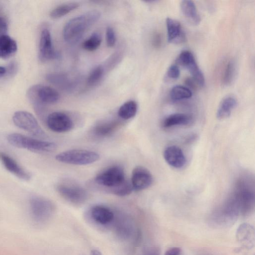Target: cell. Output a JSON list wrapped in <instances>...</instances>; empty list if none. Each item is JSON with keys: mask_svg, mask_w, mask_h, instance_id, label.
Listing matches in <instances>:
<instances>
[{"mask_svg": "<svg viewBox=\"0 0 255 255\" xmlns=\"http://www.w3.org/2000/svg\"><path fill=\"white\" fill-rule=\"evenodd\" d=\"M100 17L101 14L99 11L92 10L70 20L64 29L63 35L65 41L70 45L78 43Z\"/></svg>", "mask_w": 255, "mask_h": 255, "instance_id": "1", "label": "cell"}, {"mask_svg": "<svg viewBox=\"0 0 255 255\" xmlns=\"http://www.w3.org/2000/svg\"><path fill=\"white\" fill-rule=\"evenodd\" d=\"M27 97L36 112L40 115L45 105L56 103L60 99V95L56 89L42 85H34L30 87Z\"/></svg>", "mask_w": 255, "mask_h": 255, "instance_id": "2", "label": "cell"}, {"mask_svg": "<svg viewBox=\"0 0 255 255\" xmlns=\"http://www.w3.org/2000/svg\"><path fill=\"white\" fill-rule=\"evenodd\" d=\"M7 139L10 144L15 147L36 153H52L57 148L53 142L32 138L18 133L10 134Z\"/></svg>", "mask_w": 255, "mask_h": 255, "instance_id": "3", "label": "cell"}, {"mask_svg": "<svg viewBox=\"0 0 255 255\" xmlns=\"http://www.w3.org/2000/svg\"><path fill=\"white\" fill-rule=\"evenodd\" d=\"M56 160L64 164L84 166L93 164L100 159L96 152L86 150L74 149L63 152L56 157Z\"/></svg>", "mask_w": 255, "mask_h": 255, "instance_id": "4", "label": "cell"}, {"mask_svg": "<svg viewBox=\"0 0 255 255\" xmlns=\"http://www.w3.org/2000/svg\"><path fill=\"white\" fill-rule=\"evenodd\" d=\"M30 207L33 219L39 224L47 223L56 211V206L52 201L40 196L32 197Z\"/></svg>", "mask_w": 255, "mask_h": 255, "instance_id": "5", "label": "cell"}, {"mask_svg": "<svg viewBox=\"0 0 255 255\" xmlns=\"http://www.w3.org/2000/svg\"><path fill=\"white\" fill-rule=\"evenodd\" d=\"M15 125L34 137L44 138L46 134L43 130L35 117L30 113L25 111L15 112L13 117Z\"/></svg>", "mask_w": 255, "mask_h": 255, "instance_id": "6", "label": "cell"}, {"mask_svg": "<svg viewBox=\"0 0 255 255\" xmlns=\"http://www.w3.org/2000/svg\"><path fill=\"white\" fill-rule=\"evenodd\" d=\"M126 180L123 169L118 166L108 168L95 177L98 184L110 188L111 190L122 184Z\"/></svg>", "mask_w": 255, "mask_h": 255, "instance_id": "7", "label": "cell"}, {"mask_svg": "<svg viewBox=\"0 0 255 255\" xmlns=\"http://www.w3.org/2000/svg\"><path fill=\"white\" fill-rule=\"evenodd\" d=\"M233 196L238 204L240 214L242 216L250 215L254 209L255 203L254 194L251 189L245 183L240 182Z\"/></svg>", "mask_w": 255, "mask_h": 255, "instance_id": "8", "label": "cell"}, {"mask_svg": "<svg viewBox=\"0 0 255 255\" xmlns=\"http://www.w3.org/2000/svg\"><path fill=\"white\" fill-rule=\"evenodd\" d=\"M58 191L67 201L77 205L85 203L88 193L83 187L75 184L64 183L58 185Z\"/></svg>", "mask_w": 255, "mask_h": 255, "instance_id": "9", "label": "cell"}, {"mask_svg": "<svg viewBox=\"0 0 255 255\" xmlns=\"http://www.w3.org/2000/svg\"><path fill=\"white\" fill-rule=\"evenodd\" d=\"M112 225L117 238L123 241L131 239L135 234L134 221L128 215L121 213L115 214Z\"/></svg>", "mask_w": 255, "mask_h": 255, "instance_id": "10", "label": "cell"}, {"mask_svg": "<svg viewBox=\"0 0 255 255\" xmlns=\"http://www.w3.org/2000/svg\"><path fill=\"white\" fill-rule=\"evenodd\" d=\"M49 128L56 133H66L72 130L74 126V122L67 114L55 112L50 114L47 119Z\"/></svg>", "mask_w": 255, "mask_h": 255, "instance_id": "11", "label": "cell"}, {"mask_svg": "<svg viewBox=\"0 0 255 255\" xmlns=\"http://www.w3.org/2000/svg\"><path fill=\"white\" fill-rule=\"evenodd\" d=\"M90 219L99 226L108 227L112 225L115 213L109 207L97 205L93 206L89 212Z\"/></svg>", "mask_w": 255, "mask_h": 255, "instance_id": "12", "label": "cell"}, {"mask_svg": "<svg viewBox=\"0 0 255 255\" xmlns=\"http://www.w3.org/2000/svg\"><path fill=\"white\" fill-rule=\"evenodd\" d=\"M153 182V176L146 168L138 166L133 170L131 183L133 189L135 191H141L149 188L152 184Z\"/></svg>", "mask_w": 255, "mask_h": 255, "instance_id": "13", "label": "cell"}, {"mask_svg": "<svg viewBox=\"0 0 255 255\" xmlns=\"http://www.w3.org/2000/svg\"><path fill=\"white\" fill-rule=\"evenodd\" d=\"M53 45L50 32L47 29H44L41 35L39 46V58L43 62L56 59L57 57Z\"/></svg>", "mask_w": 255, "mask_h": 255, "instance_id": "14", "label": "cell"}, {"mask_svg": "<svg viewBox=\"0 0 255 255\" xmlns=\"http://www.w3.org/2000/svg\"><path fill=\"white\" fill-rule=\"evenodd\" d=\"M0 161L7 170L20 179L25 181H29L31 179L30 174L6 153L0 152Z\"/></svg>", "mask_w": 255, "mask_h": 255, "instance_id": "15", "label": "cell"}, {"mask_svg": "<svg viewBox=\"0 0 255 255\" xmlns=\"http://www.w3.org/2000/svg\"><path fill=\"white\" fill-rule=\"evenodd\" d=\"M168 40L170 43L181 44L185 41V35L179 22L172 18L166 19Z\"/></svg>", "mask_w": 255, "mask_h": 255, "instance_id": "16", "label": "cell"}, {"mask_svg": "<svg viewBox=\"0 0 255 255\" xmlns=\"http://www.w3.org/2000/svg\"><path fill=\"white\" fill-rule=\"evenodd\" d=\"M164 158L170 166L180 169L186 164V158L179 147L172 146L168 147L164 153Z\"/></svg>", "mask_w": 255, "mask_h": 255, "instance_id": "17", "label": "cell"}, {"mask_svg": "<svg viewBox=\"0 0 255 255\" xmlns=\"http://www.w3.org/2000/svg\"><path fill=\"white\" fill-rule=\"evenodd\" d=\"M46 79L50 83L65 91L72 90L76 85L69 76L64 73H51L47 75Z\"/></svg>", "mask_w": 255, "mask_h": 255, "instance_id": "18", "label": "cell"}, {"mask_svg": "<svg viewBox=\"0 0 255 255\" xmlns=\"http://www.w3.org/2000/svg\"><path fill=\"white\" fill-rule=\"evenodd\" d=\"M17 42L9 36H0V59L7 60L13 56L17 52Z\"/></svg>", "mask_w": 255, "mask_h": 255, "instance_id": "19", "label": "cell"}, {"mask_svg": "<svg viewBox=\"0 0 255 255\" xmlns=\"http://www.w3.org/2000/svg\"><path fill=\"white\" fill-rule=\"evenodd\" d=\"M180 9L183 15L190 23L194 25H197L200 23L201 18L194 2L190 0L181 1Z\"/></svg>", "mask_w": 255, "mask_h": 255, "instance_id": "20", "label": "cell"}, {"mask_svg": "<svg viewBox=\"0 0 255 255\" xmlns=\"http://www.w3.org/2000/svg\"><path fill=\"white\" fill-rule=\"evenodd\" d=\"M254 229L248 224H243L239 227L237 238L239 242L244 244L247 248H251L254 244Z\"/></svg>", "mask_w": 255, "mask_h": 255, "instance_id": "21", "label": "cell"}, {"mask_svg": "<svg viewBox=\"0 0 255 255\" xmlns=\"http://www.w3.org/2000/svg\"><path fill=\"white\" fill-rule=\"evenodd\" d=\"M237 105V100L233 96H227L221 101L217 112V117L219 119L228 118L232 111Z\"/></svg>", "mask_w": 255, "mask_h": 255, "instance_id": "22", "label": "cell"}, {"mask_svg": "<svg viewBox=\"0 0 255 255\" xmlns=\"http://www.w3.org/2000/svg\"><path fill=\"white\" fill-rule=\"evenodd\" d=\"M119 123L116 121L103 122L94 128V134L99 137H106L113 134L117 129Z\"/></svg>", "mask_w": 255, "mask_h": 255, "instance_id": "23", "label": "cell"}, {"mask_svg": "<svg viewBox=\"0 0 255 255\" xmlns=\"http://www.w3.org/2000/svg\"><path fill=\"white\" fill-rule=\"evenodd\" d=\"M192 121L190 116L183 114L177 113L170 115L163 122V126L170 128L175 126H183L189 125Z\"/></svg>", "mask_w": 255, "mask_h": 255, "instance_id": "24", "label": "cell"}, {"mask_svg": "<svg viewBox=\"0 0 255 255\" xmlns=\"http://www.w3.org/2000/svg\"><path fill=\"white\" fill-rule=\"evenodd\" d=\"M184 68H186L191 74L192 79L197 85L203 87L205 84V78L202 71L196 63L195 58H193Z\"/></svg>", "mask_w": 255, "mask_h": 255, "instance_id": "25", "label": "cell"}, {"mask_svg": "<svg viewBox=\"0 0 255 255\" xmlns=\"http://www.w3.org/2000/svg\"><path fill=\"white\" fill-rule=\"evenodd\" d=\"M137 103L133 100L129 101L120 107L118 115L121 118L127 120L134 118L137 114Z\"/></svg>", "mask_w": 255, "mask_h": 255, "instance_id": "26", "label": "cell"}, {"mask_svg": "<svg viewBox=\"0 0 255 255\" xmlns=\"http://www.w3.org/2000/svg\"><path fill=\"white\" fill-rule=\"evenodd\" d=\"M80 4L78 3H71L61 5L54 9L50 14L53 19H58L64 17L72 11L78 9Z\"/></svg>", "mask_w": 255, "mask_h": 255, "instance_id": "27", "label": "cell"}, {"mask_svg": "<svg viewBox=\"0 0 255 255\" xmlns=\"http://www.w3.org/2000/svg\"><path fill=\"white\" fill-rule=\"evenodd\" d=\"M192 96L191 90L188 87L181 85L174 86L170 92V97L174 101L189 99Z\"/></svg>", "mask_w": 255, "mask_h": 255, "instance_id": "28", "label": "cell"}, {"mask_svg": "<svg viewBox=\"0 0 255 255\" xmlns=\"http://www.w3.org/2000/svg\"><path fill=\"white\" fill-rule=\"evenodd\" d=\"M101 42V35L98 33L95 32L84 43L83 46L85 50L89 52H93L99 48Z\"/></svg>", "mask_w": 255, "mask_h": 255, "instance_id": "29", "label": "cell"}, {"mask_svg": "<svg viewBox=\"0 0 255 255\" xmlns=\"http://www.w3.org/2000/svg\"><path fill=\"white\" fill-rule=\"evenodd\" d=\"M104 74V70L101 66H99L94 68L88 77V85L91 87L97 85L101 81Z\"/></svg>", "mask_w": 255, "mask_h": 255, "instance_id": "30", "label": "cell"}, {"mask_svg": "<svg viewBox=\"0 0 255 255\" xmlns=\"http://www.w3.org/2000/svg\"><path fill=\"white\" fill-rule=\"evenodd\" d=\"M235 74V65L233 61H230L227 64L225 68L223 77V84L228 85H230L234 80Z\"/></svg>", "mask_w": 255, "mask_h": 255, "instance_id": "31", "label": "cell"}, {"mask_svg": "<svg viewBox=\"0 0 255 255\" xmlns=\"http://www.w3.org/2000/svg\"><path fill=\"white\" fill-rule=\"evenodd\" d=\"M133 190L131 182L126 180L122 184L112 190V192L119 196H126L130 194Z\"/></svg>", "mask_w": 255, "mask_h": 255, "instance_id": "32", "label": "cell"}, {"mask_svg": "<svg viewBox=\"0 0 255 255\" xmlns=\"http://www.w3.org/2000/svg\"><path fill=\"white\" fill-rule=\"evenodd\" d=\"M106 41L108 47L112 48L115 46L116 43V37L113 29L109 27L106 30Z\"/></svg>", "mask_w": 255, "mask_h": 255, "instance_id": "33", "label": "cell"}, {"mask_svg": "<svg viewBox=\"0 0 255 255\" xmlns=\"http://www.w3.org/2000/svg\"><path fill=\"white\" fill-rule=\"evenodd\" d=\"M180 76V70L177 66L171 65L168 70L167 77L171 80H176Z\"/></svg>", "mask_w": 255, "mask_h": 255, "instance_id": "34", "label": "cell"}, {"mask_svg": "<svg viewBox=\"0 0 255 255\" xmlns=\"http://www.w3.org/2000/svg\"><path fill=\"white\" fill-rule=\"evenodd\" d=\"M8 25L7 20L0 16V36L6 34L8 31Z\"/></svg>", "mask_w": 255, "mask_h": 255, "instance_id": "35", "label": "cell"}, {"mask_svg": "<svg viewBox=\"0 0 255 255\" xmlns=\"http://www.w3.org/2000/svg\"><path fill=\"white\" fill-rule=\"evenodd\" d=\"M152 44L156 48H159L162 45V37L159 33H155L152 39Z\"/></svg>", "mask_w": 255, "mask_h": 255, "instance_id": "36", "label": "cell"}, {"mask_svg": "<svg viewBox=\"0 0 255 255\" xmlns=\"http://www.w3.org/2000/svg\"><path fill=\"white\" fill-rule=\"evenodd\" d=\"M142 255H161V251L158 247H152L147 250Z\"/></svg>", "mask_w": 255, "mask_h": 255, "instance_id": "37", "label": "cell"}, {"mask_svg": "<svg viewBox=\"0 0 255 255\" xmlns=\"http://www.w3.org/2000/svg\"><path fill=\"white\" fill-rule=\"evenodd\" d=\"M181 249L179 247H173L168 250L165 255H181Z\"/></svg>", "mask_w": 255, "mask_h": 255, "instance_id": "38", "label": "cell"}, {"mask_svg": "<svg viewBox=\"0 0 255 255\" xmlns=\"http://www.w3.org/2000/svg\"><path fill=\"white\" fill-rule=\"evenodd\" d=\"M186 84L188 85V86L190 87L192 89H195L196 86L197 84L192 79H188L186 81Z\"/></svg>", "mask_w": 255, "mask_h": 255, "instance_id": "39", "label": "cell"}, {"mask_svg": "<svg viewBox=\"0 0 255 255\" xmlns=\"http://www.w3.org/2000/svg\"><path fill=\"white\" fill-rule=\"evenodd\" d=\"M7 74V70L3 67L0 66V78L4 77Z\"/></svg>", "mask_w": 255, "mask_h": 255, "instance_id": "40", "label": "cell"}, {"mask_svg": "<svg viewBox=\"0 0 255 255\" xmlns=\"http://www.w3.org/2000/svg\"><path fill=\"white\" fill-rule=\"evenodd\" d=\"M91 254V255H103L100 251L96 249L93 250Z\"/></svg>", "mask_w": 255, "mask_h": 255, "instance_id": "41", "label": "cell"}]
</instances>
